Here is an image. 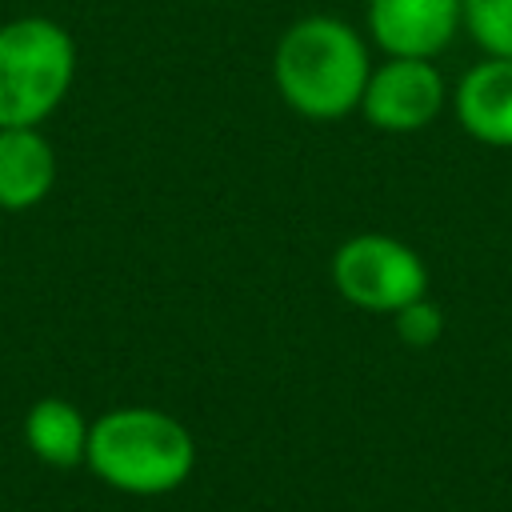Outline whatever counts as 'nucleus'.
I'll return each mask as SVG.
<instances>
[{
	"mask_svg": "<svg viewBox=\"0 0 512 512\" xmlns=\"http://www.w3.org/2000/svg\"><path fill=\"white\" fill-rule=\"evenodd\" d=\"M372 72L364 36L340 16H300L272 48V84L304 120H344L360 112Z\"/></svg>",
	"mask_w": 512,
	"mask_h": 512,
	"instance_id": "f257e3e1",
	"label": "nucleus"
},
{
	"mask_svg": "<svg viewBox=\"0 0 512 512\" xmlns=\"http://www.w3.org/2000/svg\"><path fill=\"white\" fill-rule=\"evenodd\" d=\"M84 464L116 492L164 496L192 476L196 440L176 416L148 404H128L92 420Z\"/></svg>",
	"mask_w": 512,
	"mask_h": 512,
	"instance_id": "f03ea898",
	"label": "nucleus"
},
{
	"mask_svg": "<svg viewBox=\"0 0 512 512\" xmlns=\"http://www.w3.org/2000/svg\"><path fill=\"white\" fill-rule=\"evenodd\" d=\"M76 80V40L48 16L0 24V128H40Z\"/></svg>",
	"mask_w": 512,
	"mask_h": 512,
	"instance_id": "7ed1b4c3",
	"label": "nucleus"
},
{
	"mask_svg": "<svg viewBox=\"0 0 512 512\" xmlns=\"http://www.w3.org/2000/svg\"><path fill=\"white\" fill-rule=\"evenodd\" d=\"M332 288L360 312L392 316L428 296V264L400 236L356 232L332 252Z\"/></svg>",
	"mask_w": 512,
	"mask_h": 512,
	"instance_id": "20e7f679",
	"label": "nucleus"
},
{
	"mask_svg": "<svg viewBox=\"0 0 512 512\" xmlns=\"http://www.w3.org/2000/svg\"><path fill=\"white\" fill-rule=\"evenodd\" d=\"M452 100L444 72L436 60H412V56H384V64H372L364 96H360V116L388 136H408L424 132L444 104Z\"/></svg>",
	"mask_w": 512,
	"mask_h": 512,
	"instance_id": "39448f33",
	"label": "nucleus"
},
{
	"mask_svg": "<svg viewBox=\"0 0 512 512\" xmlns=\"http://www.w3.org/2000/svg\"><path fill=\"white\" fill-rule=\"evenodd\" d=\"M364 28L384 56L436 60L460 32V0H368Z\"/></svg>",
	"mask_w": 512,
	"mask_h": 512,
	"instance_id": "423d86ee",
	"label": "nucleus"
},
{
	"mask_svg": "<svg viewBox=\"0 0 512 512\" xmlns=\"http://www.w3.org/2000/svg\"><path fill=\"white\" fill-rule=\"evenodd\" d=\"M452 112L464 136L488 148H512V60L484 56L452 88Z\"/></svg>",
	"mask_w": 512,
	"mask_h": 512,
	"instance_id": "0eeeda50",
	"label": "nucleus"
},
{
	"mask_svg": "<svg viewBox=\"0 0 512 512\" xmlns=\"http://www.w3.org/2000/svg\"><path fill=\"white\" fill-rule=\"evenodd\" d=\"M56 184V148L40 128H0V208L28 212Z\"/></svg>",
	"mask_w": 512,
	"mask_h": 512,
	"instance_id": "6e6552de",
	"label": "nucleus"
},
{
	"mask_svg": "<svg viewBox=\"0 0 512 512\" xmlns=\"http://www.w3.org/2000/svg\"><path fill=\"white\" fill-rule=\"evenodd\" d=\"M88 432L92 424L72 400L44 396L24 412V444L28 452L48 468H76L88 456Z\"/></svg>",
	"mask_w": 512,
	"mask_h": 512,
	"instance_id": "1a4fd4ad",
	"label": "nucleus"
},
{
	"mask_svg": "<svg viewBox=\"0 0 512 512\" xmlns=\"http://www.w3.org/2000/svg\"><path fill=\"white\" fill-rule=\"evenodd\" d=\"M460 32L484 56L512 60V0H460Z\"/></svg>",
	"mask_w": 512,
	"mask_h": 512,
	"instance_id": "9d476101",
	"label": "nucleus"
},
{
	"mask_svg": "<svg viewBox=\"0 0 512 512\" xmlns=\"http://www.w3.org/2000/svg\"><path fill=\"white\" fill-rule=\"evenodd\" d=\"M392 324L408 348H432L444 336V312L432 296H420V300L404 304L400 312H392Z\"/></svg>",
	"mask_w": 512,
	"mask_h": 512,
	"instance_id": "9b49d317",
	"label": "nucleus"
}]
</instances>
